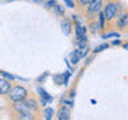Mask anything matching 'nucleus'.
I'll use <instances>...</instances> for the list:
<instances>
[{"label":"nucleus","instance_id":"nucleus-1","mask_svg":"<svg viewBox=\"0 0 128 120\" xmlns=\"http://www.w3.org/2000/svg\"><path fill=\"white\" fill-rule=\"evenodd\" d=\"M103 6H104V0H90V3L82 11L83 18L86 19V22H91V20L98 19V15L103 10Z\"/></svg>","mask_w":128,"mask_h":120},{"label":"nucleus","instance_id":"nucleus-2","mask_svg":"<svg viewBox=\"0 0 128 120\" xmlns=\"http://www.w3.org/2000/svg\"><path fill=\"white\" fill-rule=\"evenodd\" d=\"M30 92L24 86H20V84H12V88L11 91L8 92V95L6 96L7 102H10L11 104L14 103H20L23 102L24 99L28 98Z\"/></svg>","mask_w":128,"mask_h":120},{"label":"nucleus","instance_id":"nucleus-3","mask_svg":"<svg viewBox=\"0 0 128 120\" xmlns=\"http://www.w3.org/2000/svg\"><path fill=\"white\" fill-rule=\"evenodd\" d=\"M102 12L107 24H112L119 14V0H107V3L103 6Z\"/></svg>","mask_w":128,"mask_h":120},{"label":"nucleus","instance_id":"nucleus-4","mask_svg":"<svg viewBox=\"0 0 128 120\" xmlns=\"http://www.w3.org/2000/svg\"><path fill=\"white\" fill-rule=\"evenodd\" d=\"M12 118L19 120H34L36 119V115L28 111L20 103H14L12 104Z\"/></svg>","mask_w":128,"mask_h":120},{"label":"nucleus","instance_id":"nucleus-5","mask_svg":"<svg viewBox=\"0 0 128 120\" xmlns=\"http://www.w3.org/2000/svg\"><path fill=\"white\" fill-rule=\"evenodd\" d=\"M23 107H26L28 111H31L35 115H42V104L38 100V98H35L34 95H28L27 99H24L23 102H20Z\"/></svg>","mask_w":128,"mask_h":120},{"label":"nucleus","instance_id":"nucleus-6","mask_svg":"<svg viewBox=\"0 0 128 120\" xmlns=\"http://www.w3.org/2000/svg\"><path fill=\"white\" fill-rule=\"evenodd\" d=\"M116 28L127 32V30H128V12H122L120 14V11H119L118 16H116Z\"/></svg>","mask_w":128,"mask_h":120},{"label":"nucleus","instance_id":"nucleus-7","mask_svg":"<svg viewBox=\"0 0 128 120\" xmlns=\"http://www.w3.org/2000/svg\"><path fill=\"white\" fill-rule=\"evenodd\" d=\"M55 115H56V119L58 120H68L71 118V110H70V107L62 104L59 107V110L55 112Z\"/></svg>","mask_w":128,"mask_h":120},{"label":"nucleus","instance_id":"nucleus-8","mask_svg":"<svg viewBox=\"0 0 128 120\" xmlns=\"http://www.w3.org/2000/svg\"><path fill=\"white\" fill-rule=\"evenodd\" d=\"M12 88V83L11 80H8L6 78H0V96H6L8 95V92L11 91Z\"/></svg>","mask_w":128,"mask_h":120},{"label":"nucleus","instance_id":"nucleus-9","mask_svg":"<svg viewBox=\"0 0 128 120\" xmlns=\"http://www.w3.org/2000/svg\"><path fill=\"white\" fill-rule=\"evenodd\" d=\"M87 31H90L92 35H96L100 31V24L98 22V19L91 20V22H87Z\"/></svg>","mask_w":128,"mask_h":120},{"label":"nucleus","instance_id":"nucleus-10","mask_svg":"<svg viewBox=\"0 0 128 120\" xmlns=\"http://www.w3.org/2000/svg\"><path fill=\"white\" fill-rule=\"evenodd\" d=\"M72 22L68 18H66V16H63V20H62V30L66 35H71L72 32Z\"/></svg>","mask_w":128,"mask_h":120},{"label":"nucleus","instance_id":"nucleus-11","mask_svg":"<svg viewBox=\"0 0 128 120\" xmlns=\"http://www.w3.org/2000/svg\"><path fill=\"white\" fill-rule=\"evenodd\" d=\"M54 115H55V111L52 110V108H50V107H47V108H44V110L42 111V116L44 119H52L54 118Z\"/></svg>","mask_w":128,"mask_h":120},{"label":"nucleus","instance_id":"nucleus-12","mask_svg":"<svg viewBox=\"0 0 128 120\" xmlns=\"http://www.w3.org/2000/svg\"><path fill=\"white\" fill-rule=\"evenodd\" d=\"M90 3V0H75V4H76V8L82 12L84 8H86V6Z\"/></svg>","mask_w":128,"mask_h":120},{"label":"nucleus","instance_id":"nucleus-13","mask_svg":"<svg viewBox=\"0 0 128 120\" xmlns=\"http://www.w3.org/2000/svg\"><path fill=\"white\" fill-rule=\"evenodd\" d=\"M54 11L56 12V15H60V16H64V8H62L60 6H58V4H55V8H54Z\"/></svg>","mask_w":128,"mask_h":120},{"label":"nucleus","instance_id":"nucleus-14","mask_svg":"<svg viewBox=\"0 0 128 120\" xmlns=\"http://www.w3.org/2000/svg\"><path fill=\"white\" fill-rule=\"evenodd\" d=\"M108 47H110V46H108V43H104V44H102V46H99V47H96L95 48V54H96V52H102L103 50H107V48Z\"/></svg>","mask_w":128,"mask_h":120},{"label":"nucleus","instance_id":"nucleus-15","mask_svg":"<svg viewBox=\"0 0 128 120\" xmlns=\"http://www.w3.org/2000/svg\"><path fill=\"white\" fill-rule=\"evenodd\" d=\"M66 6L68 8H76V4H75V0H64Z\"/></svg>","mask_w":128,"mask_h":120},{"label":"nucleus","instance_id":"nucleus-16","mask_svg":"<svg viewBox=\"0 0 128 120\" xmlns=\"http://www.w3.org/2000/svg\"><path fill=\"white\" fill-rule=\"evenodd\" d=\"M110 38H119V34L118 32H111V34L103 35V39H110Z\"/></svg>","mask_w":128,"mask_h":120},{"label":"nucleus","instance_id":"nucleus-17","mask_svg":"<svg viewBox=\"0 0 128 120\" xmlns=\"http://www.w3.org/2000/svg\"><path fill=\"white\" fill-rule=\"evenodd\" d=\"M0 75H2V76H4V78H6V79H8V80H11V82H12V80L15 79V78H14V76H12V75H8V74H6V72H4V71H0Z\"/></svg>","mask_w":128,"mask_h":120},{"label":"nucleus","instance_id":"nucleus-18","mask_svg":"<svg viewBox=\"0 0 128 120\" xmlns=\"http://www.w3.org/2000/svg\"><path fill=\"white\" fill-rule=\"evenodd\" d=\"M55 4H56V2H55V0H50V2H47V3H46V8L55 7Z\"/></svg>","mask_w":128,"mask_h":120},{"label":"nucleus","instance_id":"nucleus-19","mask_svg":"<svg viewBox=\"0 0 128 120\" xmlns=\"http://www.w3.org/2000/svg\"><path fill=\"white\" fill-rule=\"evenodd\" d=\"M122 46H123V48H126V50H128V42H126V43H122Z\"/></svg>","mask_w":128,"mask_h":120},{"label":"nucleus","instance_id":"nucleus-20","mask_svg":"<svg viewBox=\"0 0 128 120\" xmlns=\"http://www.w3.org/2000/svg\"><path fill=\"white\" fill-rule=\"evenodd\" d=\"M112 44H114V46H119V44H122V42H120V40H115Z\"/></svg>","mask_w":128,"mask_h":120},{"label":"nucleus","instance_id":"nucleus-21","mask_svg":"<svg viewBox=\"0 0 128 120\" xmlns=\"http://www.w3.org/2000/svg\"><path fill=\"white\" fill-rule=\"evenodd\" d=\"M36 2H44V0H36Z\"/></svg>","mask_w":128,"mask_h":120},{"label":"nucleus","instance_id":"nucleus-22","mask_svg":"<svg viewBox=\"0 0 128 120\" xmlns=\"http://www.w3.org/2000/svg\"><path fill=\"white\" fill-rule=\"evenodd\" d=\"M127 32H128V30H127Z\"/></svg>","mask_w":128,"mask_h":120}]
</instances>
